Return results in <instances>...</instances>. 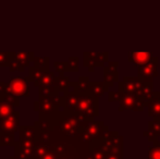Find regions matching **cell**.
Here are the masks:
<instances>
[{
    "label": "cell",
    "instance_id": "cell-21",
    "mask_svg": "<svg viewBox=\"0 0 160 159\" xmlns=\"http://www.w3.org/2000/svg\"><path fill=\"white\" fill-rule=\"evenodd\" d=\"M0 100L11 105V106H13L14 108L20 106V97H18V96H15V95H12V94H9V93L3 94V95L0 96Z\"/></svg>",
    "mask_w": 160,
    "mask_h": 159
},
{
    "label": "cell",
    "instance_id": "cell-20",
    "mask_svg": "<svg viewBox=\"0 0 160 159\" xmlns=\"http://www.w3.org/2000/svg\"><path fill=\"white\" fill-rule=\"evenodd\" d=\"M34 67L40 69L42 71L49 70V58L48 57H34Z\"/></svg>",
    "mask_w": 160,
    "mask_h": 159
},
{
    "label": "cell",
    "instance_id": "cell-13",
    "mask_svg": "<svg viewBox=\"0 0 160 159\" xmlns=\"http://www.w3.org/2000/svg\"><path fill=\"white\" fill-rule=\"evenodd\" d=\"M154 58V53L148 52V51H133L128 53V62L133 63L136 67H141L143 64H146Z\"/></svg>",
    "mask_w": 160,
    "mask_h": 159
},
{
    "label": "cell",
    "instance_id": "cell-11",
    "mask_svg": "<svg viewBox=\"0 0 160 159\" xmlns=\"http://www.w3.org/2000/svg\"><path fill=\"white\" fill-rule=\"evenodd\" d=\"M143 85L139 77H124L119 82V91L128 94H138Z\"/></svg>",
    "mask_w": 160,
    "mask_h": 159
},
{
    "label": "cell",
    "instance_id": "cell-29",
    "mask_svg": "<svg viewBox=\"0 0 160 159\" xmlns=\"http://www.w3.org/2000/svg\"><path fill=\"white\" fill-rule=\"evenodd\" d=\"M10 159H23L21 156H18V155H13V156H10Z\"/></svg>",
    "mask_w": 160,
    "mask_h": 159
},
{
    "label": "cell",
    "instance_id": "cell-14",
    "mask_svg": "<svg viewBox=\"0 0 160 159\" xmlns=\"http://www.w3.org/2000/svg\"><path fill=\"white\" fill-rule=\"evenodd\" d=\"M148 108V115L154 119H160V92H155L152 98L146 104Z\"/></svg>",
    "mask_w": 160,
    "mask_h": 159
},
{
    "label": "cell",
    "instance_id": "cell-9",
    "mask_svg": "<svg viewBox=\"0 0 160 159\" xmlns=\"http://www.w3.org/2000/svg\"><path fill=\"white\" fill-rule=\"evenodd\" d=\"M109 60L108 52H84V67L94 71L95 67H103Z\"/></svg>",
    "mask_w": 160,
    "mask_h": 159
},
{
    "label": "cell",
    "instance_id": "cell-27",
    "mask_svg": "<svg viewBox=\"0 0 160 159\" xmlns=\"http://www.w3.org/2000/svg\"><path fill=\"white\" fill-rule=\"evenodd\" d=\"M53 67H55L56 71L59 72V75H63L64 72L68 71V62H53Z\"/></svg>",
    "mask_w": 160,
    "mask_h": 159
},
{
    "label": "cell",
    "instance_id": "cell-1",
    "mask_svg": "<svg viewBox=\"0 0 160 159\" xmlns=\"http://www.w3.org/2000/svg\"><path fill=\"white\" fill-rule=\"evenodd\" d=\"M36 143V127H20V138L14 145L15 154L23 159L30 157L35 152Z\"/></svg>",
    "mask_w": 160,
    "mask_h": 159
},
{
    "label": "cell",
    "instance_id": "cell-22",
    "mask_svg": "<svg viewBox=\"0 0 160 159\" xmlns=\"http://www.w3.org/2000/svg\"><path fill=\"white\" fill-rule=\"evenodd\" d=\"M15 138L13 134L1 133L0 132V146H14Z\"/></svg>",
    "mask_w": 160,
    "mask_h": 159
},
{
    "label": "cell",
    "instance_id": "cell-23",
    "mask_svg": "<svg viewBox=\"0 0 160 159\" xmlns=\"http://www.w3.org/2000/svg\"><path fill=\"white\" fill-rule=\"evenodd\" d=\"M14 110L15 109L13 106L0 100V121L3 119V118H6L7 116H9L10 113H12Z\"/></svg>",
    "mask_w": 160,
    "mask_h": 159
},
{
    "label": "cell",
    "instance_id": "cell-7",
    "mask_svg": "<svg viewBox=\"0 0 160 159\" xmlns=\"http://www.w3.org/2000/svg\"><path fill=\"white\" fill-rule=\"evenodd\" d=\"M34 57L35 55L33 52H13L9 70L23 72L26 67H30V64L34 61Z\"/></svg>",
    "mask_w": 160,
    "mask_h": 159
},
{
    "label": "cell",
    "instance_id": "cell-2",
    "mask_svg": "<svg viewBox=\"0 0 160 159\" xmlns=\"http://www.w3.org/2000/svg\"><path fill=\"white\" fill-rule=\"evenodd\" d=\"M109 102H119V111L132 110V111H143L144 107H146V102L138 94L123 93L121 91L110 92Z\"/></svg>",
    "mask_w": 160,
    "mask_h": 159
},
{
    "label": "cell",
    "instance_id": "cell-8",
    "mask_svg": "<svg viewBox=\"0 0 160 159\" xmlns=\"http://www.w3.org/2000/svg\"><path fill=\"white\" fill-rule=\"evenodd\" d=\"M158 58L154 57L146 64L138 67V77L144 83H152L154 77H158Z\"/></svg>",
    "mask_w": 160,
    "mask_h": 159
},
{
    "label": "cell",
    "instance_id": "cell-4",
    "mask_svg": "<svg viewBox=\"0 0 160 159\" xmlns=\"http://www.w3.org/2000/svg\"><path fill=\"white\" fill-rule=\"evenodd\" d=\"M84 121L85 120L78 112H70L64 109V111L56 121V124L60 125L61 130L68 135H75L76 133L81 132V123Z\"/></svg>",
    "mask_w": 160,
    "mask_h": 159
},
{
    "label": "cell",
    "instance_id": "cell-18",
    "mask_svg": "<svg viewBox=\"0 0 160 159\" xmlns=\"http://www.w3.org/2000/svg\"><path fill=\"white\" fill-rule=\"evenodd\" d=\"M148 132L150 136L149 140L154 142L157 136H160V119H154L148 123Z\"/></svg>",
    "mask_w": 160,
    "mask_h": 159
},
{
    "label": "cell",
    "instance_id": "cell-6",
    "mask_svg": "<svg viewBox=\"0 0 160 159\" xmlns=\"http://www.w3.org/2000/svg\"><path fill=\"white\" fill-rule=\"evenodd\" d=\"M28 82H30V77H11L10 81L7 83V85H8V93L18 96V97H22V96L28 97L30 96Z\"/></svg>",
    "mask_w": 160,
    "mask_h": 159
},
{
    "label": "cell",
    "instance_id": "cell-3",
    "mask_svg": "<svg viewBox=\"0 0 160 159\" xmlns=\"http://www.w3.org/2000/svg\"><path fill=\"white\" fill-rule=\"evenodd\" d=\"M98 98L92 96L88 92L78 93L76 112L85 121H92L99 113Z\"/></svg>",
    "mask_w": 160,
    "mask_h": 159
},
{
    "label": "cell",
    "instance_id": "cell-19",
    "mask_svg": "<svg viewBox=\"0 0 160 159\" xmlns=\"http://www.w3.org/2000/svg\"><path fill=\"white\" fill-rule=\"evenodd\" d=\"M91 81L87 77H81L78 82H75V89L78 93H86L88 92Z\"/></svg>",
    "mask_w": 160,
    "mask_h": 159
},
{
    "label": "cell",
    "instance_id": "cell-5",
    "mask_svg": "<svg viewBox=\"0 0 160 159\" xmlns=\"http://www.w3.org/2000/svg\"><path fill=\"white\" fill-rule=\"evenodd\" d=\"M107 131L108 127H106L103 125L102 121H99V122H95V121L89 122L88 121V123L86 125H84V127H82V129H81V133L83 134L84 141L89 142L91 144L100 141Z\"/></svg>",
    "mask_w": 160,
    "mask_h": 159
},
{
    "label": "cell",
    "instance_id": "cell-28",
    "mask_svg": "<svg viewBox=\"0 0 160 159\" xmlns=\"http://www.w3.org/2000/svg\"><path fill=\"white\" fill-rule=\"evenodd\" d=\"M8 93V85L6 82H2L0 81V96L3 95V94Z\"/></svg>",
    "mask_w": 160,
    "mask_h": 159
},
{
    "label": "cell",
    "instance_id": "cell-16",
    "mask_svg": "<svg viewBox=\"0 0 160 159\" xmlns=\"http://www.w3.org/2000/svg\"><path fill=\"white\" fill-rule=\"evenodd\" d=\"M107 91L105 86V82H97V81H94V82H91V85H89L88 88V93L91 94L92 96L96 98H99L103 95V92Z\"/></svg>",
    "mask_w": 160,
    "mask_h": 159
},
{
    "label": "cell",
    "instance_id": "cell-26",
    "mask_svg": "<svg viewBox=\"0 0 160 159\" xmlns=\"http://www.w3.org/2000/svg\"><path fill=\"white\" fill-rule=\"evenodd\" d=\"M68 71H78V58L71 57L68 60Z\"/></svg>",
    "mask_w": 160,
    "mask_h": 159
},
{
    "label": "cell",
    "instance_id": "cell-12",
    "mask_svg": "<svg viewBox=\"0 0 160 159\" xmlns=\"http://www.w3.org/2000/svg\"><path fill=\"white\" fill-rule=\"evenodd\" d=\"M118 62H109L107 67L103 69V82H105L106 89L110 88L118 81Z\"/></svg>",
    "mask_w": 160,
    "mask_h": 159
},
{
    "label": "cell",
    "instance_id": "cell-17",
    "mask_svg": "<svg viewBox=\"0 0 160 159\" xmlns=\"http://www.w3.org/2000/svg\"><path fill=\"white\" fill-rule=\"evenodd\" d=\"M70 79L68 77H64V75H59V77H55V88L56 91L59 93V92H67L68 88L70 86Z\"/></svg>",
    "mask_w": 160,
    "mask_h": 159
},
{
    "label": "cell",
    "instance_id": "cell-30",
    "mask_svg": "<svg viewBox=\"0 0 160 159\" xmlns=\"http://www.w3.org/2000/svg\"><path fill=\"white\" fill-rule=\"evenodd\" d=\"M86 159H88V158H86Z\"/></svg>",
    "mask_w": 160,
    "mask_h": 159
},
{
    "label": "cell",
    "instance_id": "cell-15",
    "mask_svg": "<svg viewBox=\"0 0 160 159\" xmlns=\"http://www.w3.org/2000/svg\"><path fill=\"white\" fill-rule=\"evenodd\" d=\"M78 93L76 91H67L64 96V109L70 112H76Z\"/></svg>",
    "mask_w": 160,
    "mask_h": 159
},
{
    "label": "cell",
    "instance_id": "cell-10",
    "mask_svg": "<svg viewBox=\"0 0 160 159\" xmlns=\"http://www.w3.org/2000/svg\"><path fill=\"white\" fill-rule=\"evenodd\" d=\"M20 123V112L14 110L12 113L7 116L0 121V132L1 133H8L14 135L15 132L19 129Z\"/></svg>",
    "mask_w": 160,
    "mask_h": 159
},
{
    "label": "cell",
    "instance_id": "cell-24",
    "mask_svg": "<svg viewBox=\"0 0 160 159\" xmlns=\"http://www.w3.org/2000/svg\"><path fill=\"white\" fill-rule=\"evenodd\" d=\"M148 159H160V142L154 141V145L149 147Z\"/></svg>",
    "mask_w": 160,
    "mask_h": 159
},
{
    "label": "cell",
    "instance_id": "cell-25",
    "mask_svg": "<svg viewBox=\"0 0 160 159\" xmlns=\"http://www.w3.org/2000/svg\"><path fill=\"white\" fill-rule=\"evenodd\" d=\"M13 52H3L0 51V68L1 67H10L12 61Z\"/></svg>",
    "mask_w": 160,
    "mask_h": 159
}]
</instances>
